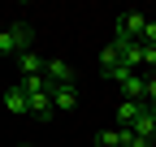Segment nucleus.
Listing matches in <instances>:
<instances>
[{
    "instance_id": "4",
    "label": "nucleus",
    "mask_w": 156,
    "mask_h": 147,
    "mask_svg": "<svg viewBox=\"0 0 156 147\" xmlns=\"http://www.w3.org/2000/svg\"><path fill=\"white\" fill-rule=\"evenodd\" d=\"M26 104H30V117H52L56 113V108H52V87L44 82V87H39V91H26Z\"/></svg>"
},
{
    "instance_id": "11",
    "label": "nucleus",
    "mask_w": 156,
    "mask_h": 147,
    "mask_svg": "<svg viewBox=\"0 0 156 147\" xmlns=\"http://www.w3.org/2000/svg\"><path fill=\"white\" fill-rule=\"evenodd\" d=\"M147 113H156V74H147Z\"/></svg>"
},
{
    "instance_id": "6",
    "label": "nucleus",
    "mask_w": 156,
    "mask_h": 147,
    "mask_svg": "<svg viewBox=\"0 0 156 147\" xmlns=\"http://www.w3.org/2000/svg\"><path fill=\"white\" fill-rule=\"evenodd\" d=\"M5 108H9L13 117H26V113H30V104H26V91H22V82H13V87L5 91Z\"/></svg>"
},
{
    "instance_id": "2",
    "label": "nucleus",
    "mask_w": 156,
    "mask_h": 147,
    "mask_svg": "<svg viewBox=\"0 0 156 147\" xmlns=\"http://www.w3.org/2000/svg\"><path fill=\"white\" fill-rule=\"evenodd\" d=\"M143 26H147V13H139V9H126L122 17H117L113 39H139V43H143Z\"/></svg>"
},
{
    "instance_id": "8",
    "label": "nucleus",
    "mask_w": 156,
    "mask_h": 147,
    "mask_svg": "<svg viewBox=\"0 0 156 147\" xmlns=\"http://www.w3.org/2000/svg\"><path fill=\"white\" fill-rule=\"evenodd\" d=\"M52 108H56V113L78 108V91H74V87H52Z\"/></svg>"
},
{
    "instance_id": "13",
    "label": "nucleus",
    "mask_w": 156,
    "mask_h": 147,
    "mask_svg": "<svg viewBox=\"0 0 156 147\" xmlns=\"http://www.w3.org/2000/svg\"><path fill=\"white\" fill-rule=\"evenodd\" d=\"M143 65H156V48H147V43H143Z\"/></svg>"
},
{
    "instance_id": "10",
    "label": "nucleus",
    "mask_w": 156,
    "mask_h": 147,
    "mask_svg": "<svg viewBox=\"0 0 156 147\" xmlns=\"http://www.w3.org/2000/svg\"><path fill=\"white\" fill-rule=\"evenodd\" d=\"M139 113H143V104H134V100H122V108H117V125H122V130H130V125L139 121Z\"/></svg>"
},
{
    "instance_id": "7",
    "label": "nucleus",
    "mask_w": 156,
    "mask_h": 147,
    "mask_svg": "<svg viewBox=\"0 0 156 147\" xmlns=\"http://www.w3.org/2000/svg\"><path fill=\"white\" fill-rule=\"evenodd\" d=\"M44 56H39V52L30 48V52H22V56H17V69H22V78H39V74H44Z\"/></svg>"
},
{
    "instance_id": "14",
    "label": "nucleus",
    "mask_w": 156,
    "mask_h": 147,
    "mask_svg": "<svg viewBox=\"0 0 156 147\" xmlns=\"http://www.w3.org/2000/svg\"><path fill=\"white\" fill-rule=\"evenodd\" d=\"M22 147H30V143H22Z\"/></svg>"
},
{
    "instance_id": "5",
    "label": "nucleus",
    "mask_w": 156,
    "mask_h": 147,
    "mask_svg": "<svg viewBox=\"0 0 156 147\" xmlns=\"http://www.w3.org/2000/svg\"><path fill=\"white\" fill-rule=\"evenodd\" d=\"M44 78H48V87H74V69H69V61L52 56V61L44 65Z\"/></svg>"
},
{
    "instance_id": "12",
    "label": "nucleus",
    "mask_w": 156,
    "mask_h": 147,
    "mask_svg": "<svg viewBox=\"0 0 156 147\" xmlns=\"http://www.w3.org/2000/svg\"><path fill=\"white\" fill-rule=\"evenodd\" d=\"M143 43L156 48V17H147V26H143Z\"/></svg>"
},
{
    "instance_id": "1",
    "label": "nucleus",
    "mask_w": 156,
    "mask_h": 147,
    "mask_svg": "<svg viewBox=\"0 0 156 147\" xmlns=\"http://www.w3.org/2000/svg\"><path fill=\"white\" fill-rule=\"evenodd\" d=\"M30 43H35V30L26 22L0 30V56H22V52H30Z\"/></svg>"
},
{
    "instance_id": "3",
    "label": "nucleus",
    "mask_w": 156,
    "mask_h": 147,
    "mask_svg": "<svg viewBox=\"0 0 156 147\" xmlns=\"http://www.w3.org/2000/svg\"><path fill=\"white\" fill-rule=\"evenodd\" d=\"M100 69H104V78H113L117 87H126V78L134 74L122 56H117V48H104V52H100Z\"/></svg>"
},
{
    "instance_id": "15",
    "label": "nucleus",
    "mask_w": 156,
    "mask_h": 147,
    "mask_svg": "<svg viewBox=\"0 0 156 147\" xmlns=\"http://www.w3.org/2000/svg\"><path fill=\"white\" fill-rule=\"evenodd\" d=\"M152 13H156V9H152Z\"/></svg>"
},
{
    "instance_id": "9",
    "label": "nucleus",
    "mask_w": 156,
    "mask_h": 147,
    "mask_svg": "<svg viewBox=\"0 0 156 147\" xmlns=\"http://www.w3.org/2000/svg\"><path fill=\"white\" fill-rule=\"evenodd\" d=\"M139 138H147V143H156V113H147V104H143V113H139V121L130 125Z\"/></svg>"
}]
</instances>
